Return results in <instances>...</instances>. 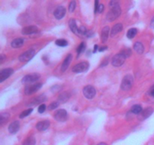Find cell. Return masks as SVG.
I'll use <instances>...</instances> for the list:
<instances>
[{"mask_svg": "<svg viewBox=\"0 0 154 145\" xmlns=\"http://www.w3.org/2000/svg\"><path fill=\"white\" fill-rule=\"evenodd\" d=\"M107 49V47L106 46H105V47H102V48H100V49L99 50V51H105V50H106Z\"/></svg>", "mask_w": 154, "mask_h": 145, "instance_id": "ab89813d", "label": "cell"}, {"mask_svg": "<svg viewBox=\"0 0 154 145\" xmlns=\"http://www.w3.org/2000/svg\"><path fill=\"white\" fill-rule=\"evenodd\" d=\"M20 129V122L19 121H14L13 122L9 125L8 126V131L11 134H16Z\"/></svg>", "mask_w": 154, "mask_h": 145, "instance_id": "5bb4252c", "label": "cell"}, {"mask_svg": "<svg viewBox=\"0 0 154 145\" xmlns=\"http://www.w3.org/2000/svg\"><path fill=\"white\" fill-rule=\"evenodd\" d=\"M103 10H104V5L103 4L99 5V8H98L97 12H99V13H102V12L103 11Z\"/></svg>", "mask_w": 154, "mask_h": 145, "instance_id": "d590c367", "label": "cell"}, {"mask_svg": "<svg viewBox=\"0 0 154 145\" xmlns=\"http://www.w3.org/2000/svg\"><path fill=\"white\" fill-rule=\"evenodd\" d=\"M75 8H76V2L75 1L71 2L70 4H69V10L70 12H73L75 11Z\"/></svg>", "mask_w": 154, "mask_h": 145, "instance_id": "d6a6232c", "label": "cell"}, {"mask_svg": "<svg viewBox=\"0 0 154 145\" xmlns=\"http://www.w3.org/2000/svg\"><path fill=\"white\" fill-rule=\"evenodd\" d=\"M35 142L34 137H29L23 142L22 145H35Z\"/></svg>", "mask_w": 154, "mask_h": 145, "instance_id": "d4e9b609", "label": "cell"}, {"mask_svg": "<svg viewBox=\"0 0 154 145\" xmlns=\"http://www.w3.org/2000/svg\"><path fill=\"white\" fill-rule=\"evenodd\" d=\"M123 30V25L122 24H117L112 27L111 30V36H114L115 35H117V33H119L120 32L122 31Z\"/></svg>", "mask_w": 154, "mask_h": 145, "instance_id": "ac0fdd59", "label": "cell"}, {"mask_svg": "<svg viewBox=\"0 0 154 145\" xmlns=\"http://www.w3.org/2000/svg\"><path fill=\"white\" fill-rule=\"evenodd\" d=\"M153 110L151 107H147V108L144 109V110L141 113V116H142L143 119H147V118H148L153 113Z\"/></svg>", "mask_w": 154, "mask_h": 145, "instance_id": "603a6c76", "label": "cell"}, {"mask_svg": "<svg viewBox=\"0 0 154 145\" xmlns=\"http://www.w3.org/2000/svg\"><path fill=\"white\" fill-rule=\"evenodd\" d=\"M10 117V115L8 113H2L0 115V125H3L5 122H7L8 119Z\"/></svg>", "mask_w": 154, "mask_h": 145, "instance_id": "cb8c5ba5", "label": "cell"}, {"mask_svg": "<svg viewBox=\"0 0 154 145\" xmlns=\"http://www.w3.org/2000/svg\"><path fill=\"white\" fill-rule=\"evenodd\" d=\"M99 8V1H95V13H96Z\"/></svg>", "mask_w": 154, "mask_h": 145, "instance_id": "8d00e7d4", "label": "cell"}, {"mask_svg": "<svg viewBox=\"0 0 154 145\" xmlns=\"http://www.w3.org/2000/svg\"><path fill=\"white\" fill-rule=\"evenodd\" d=\"M110 33V28L109 27H105L102 30V34H101V40L102 42H106L107 40L108 39V36H109Z\"/></svg>", "mask_w": 154, "mask_h": 145, "instance_id": "2e32d148", "label": "cell"}, {"mask_svg": "<svg viewBox=\"0 0 154 145\" xmlns=\"http://www.w3.org/2000/svg\"><path fill=\"white\" fill-rule=\"evenodd\" d=\"M38 31V29L35 26H28L22 30V34L23 35H31L33 33H35Z\"/></svg>", "mask_w": 154, "mask_h": 145, "instance_id": "7c38bea8", "label": "cell"}, {"mask_svg": "<svg viewBox=\"0 0 154 145\" xmlns=\"http://www.w3.org/2000/svg\"><path fill=\"white\" fill-rule=\"evenodd\" d=\"M14 69L11 68H5L0 71V82H3L13 74Z\"/></svg>", "mask_w": 154, "mask_h": 145, "instance_id": "9c48e42d", "label": "cell"}, {"mask_svg": "<svg viewBox=\"0 0 154 145\" xmlns=\"http://www.w3.org/2000/svg\"><path fill=\"white\" fill-rule=\"evenodd\" d=\"M131 111L132 113H135V114H139L140 113L142 112V107L141 105H138V104H135L131 109Z\"/></svg>", "mask_w": 154, "mask_h": 145, "instance_id": "484cf974", "label": "cell"}, {"mask_svg": "<svg viewBox=\"0 0 154 145\" xmlns=\"http://www.w3.org/2000/svg\"><path fill=\"white\" fill-rule=\"evenodd\" d=\"M137 33H138V30H137V29H135V28L130 29V30H129L127 33V37L129 38V39H132V38H134L135 36H136Z\"/></svg>", "mask_w": 154, "mask_h": 145, "instance_id": "4316f807", "label": "cell"}, {"mask_svg": "<svg viewBox=\"0 0 154 145\" xmlns=\"http://www.w3.org/2000/svg\"><path fill=\"white\" fill-rule=\"evenodd\" d=\"M150 27H151L152 28L154 29V17L152 18L151 21H150Z\"/></svg>", "mask_w": 154, "mask_h": 145, "instance_id": "f35d334b", "label": "cell"}, {"mask_svg": "<svg viewBox=\"0 0 154 145\" xmlns=\"http://www.w3.org/2000/svg\"><path fill=\"white\" fill-rule=\"evenodd\" d=\"M45 101H46V97H45V95H39V96H38V97H36V98L32 99L31 101H30L29 104L28 105L29 106L38 105V104H42V103L45 102Z\"/></svg>", "mask_w": 154, "mask_h": 145, "instance_id": "4fadbf2b", "label": "cell"}, {"mask_svg": "<svg viewBox=\"0 0 154 145\" xmlns=\"http://www.w3.org/2000/svg\"><path fill=\"white\" fill-rule=\"evenodd\" d=\"M150 95H151L152 97H153V98H154V85L153 86V87L151 88V89H150Z\"/></svg>", "mask_w": 154, "mask_h": 145, "instance_id": "74e56055", "label": "cell"}, {"mask_svg": "<svg viewBox=\"0 0 154 145\" xmlns=\"http://www.w3.org/2000/svg\"><path fill=\"white\" fill-rule=\"evenodd\" d=\"M96 91L95 88L90 85L85 86L83 89V94H84V97L87 99H93L96 95Z\"/></svg>", "mask_w": 154, "mask_h": 145, "instance_id": "277c9868", "label": "cell"}, {"mask_svg": "<svg viewBox=\"0 0 154 145\" xmlns=\"http://www.w3.org/2000/svg\"><path fill=\"white\" fill-rule=\"evenodd\" d=\"M126 57L122 54L121 52L119 53V54H117L116 55H114L113 57L112 60H111V63L114 66H116V67H119V66H122V65L124 63L125 60H126Z\"/></svg>", "mask_w": 154, "mask_h": 145, "instance_id": "3957f363", "label": "cell"}, {"mask_svg": "<svg viewBox=\"0 0 154 145\" xmlns=\"http://www.w3.org/2000/svg\"><path fill=\"white\" fill-rule=\"evenodd\" d=\"M4 57H3V54H1V63L3 62V60H4Z\"/></svg>", "mask_w": 154, "mask_h": 145, "instance_id": "b9f144b4", "label": "cell"}, {"mask_svg": "<svg viewBox=\"0 0 154 145\" xmlns=\"http://www.w3.org/2000/svg\"><path fill=\"white\" fill-rule=\"evenodd\" d=\"M134 83V78L132 75L125 76L121 83V89L123 91H129L132 87Z\"/></svg>", "mask_w": 154, "mask_h": 145, "instance_id": "7a4b0ae2", "label": "cell"}, {"mask_svg": "<svg viewBox=\"0 0 154 145\" xmlns=\"http://www.w3.org/2000/svg\"><path fill=\"white\" fill-rule=\"evenodd\" d=\"M133 48H134V50H135V51H136L138 54H143V52H144V45H143V44L140 42H135V45H134Z\"/></svg>", "mask_w": 154, "mask_h": 145, "instance_id": "44dd1931", "label": "cell"}, {"mask_svg": "<svg viewBox=\"0 0 154 145\" xmlns=\"http://www.w3.org/2000/svg\"><path fill=\"white\" fill-rule=\"evenodd\" d=\"M23 43H24L23 39H21V38H17V39H14V40L12 41L11 43V47H13V48H17L22 46V45H23Z\"/></svg>", "mask_w": 154, "mask_h": 145, "instance_id": "d6986e66", "label": "cell"}, {"mask_svg": "<svg viewBox=\"0 0 154 145\" xmlns=\"http://www.w3.org/2000/svg\"><path fill=\"white\" fill-rule=\"evenodd\" d=\"M98 145H108V144H107V143H104V142H102V143H99Z\"/></svg>", "mask_w": 154, "mask_h": 145, "instance_id": "7bdbcfd3", "label": "cell"}, {"mask_svg": "<svg viewBox=\"0 0 154 145\" xmlns=\"http://www.w3.org/2000/svg\"><path fill=\"white\" fill-rule=\"evenodd\" d=\"M35 51L33 49L28 50L25 51L23 54H21L19 57V60L21 62H28L29 60H31L35 56Z\"/></svg>", "mask_w": 154, "mask_h": 145, "instance_id": "ba28073f", "label": "cell"}, {"mask_svg": "<svg viewBox=\"0 0 154 145\" xmlns=\"http://www.w3.org/2000/svg\"><path fill=\"white\" fill-rule=\"evenodd\" d=\"M121 14V8L120 4L116 1L110 2V11L107 14L106 18L108 21H113L117 19Z\"/></svg>", "mask_w": 154, "mask_h": 145, "instance_id": "6da1fadb", "label": "cell"}, {"mask_svg": "<svg viewBox=\"0 0 154 145\" xmlns=\"http://www.w3.org/2000/svg\"><path fill=\"white\" fill-rule=\"evenodd\" d=\"M42 87V83H36L33 85H29L25 88V94L27 95H32L39 90Z\"/></svg>", "mask_w": 154, "mask_h": 145, "instance_id": "52a82bcc", "label": "cell"}, {"mask_svg": "<svg viewBox=\"0 0 154 145\" xmlns=\"http://www.w3.org/2000/svg\"><path fill=\"white\" fill-rule=\"evenodd\" d=\"M69 98H70V95L68 92H63V93L60 94V95L59 96L58 102L64 104L69 99Z\"/></svg>", "mask_w": 154, "mask_h": 145, "instance_id": "7402d4cb", "label": "cell"}, {"mask_svg": "<svg viewBox=\"0 0 154 145\" xmlns=\"http://www.w3.org/2000/svg\"><path fill=\"white\" fill-rule=\"evenodd\" d=\"M45 110H46V105H45V104H41V105L39 106L38 109V113H43L45 111Z\"/></svg>", "mask_w": 154, "mask_h": 145, "instance_id": "e575fe53", "label": "cell"}, {"mask_svg": "<svg viewBox=\"0 0 154 145\" xmlns=\"http://www.w3.org/2000/svg\"><path fill=\"white\" fill-rule=\"evenodd\" d=\"M49 126H50V122L48 120L40 121V122H38L37 124H36V128L40 131H45V130H47L48 128H49Z\"/></svg>", "mask_w": 154, "mask_h": 145, "instance_id": "9a60e30c", "label": "cell"}, {"mask_svg": "<svg viewBox=\"0 0 154 145\" xmlns=\"http://www.w3.org/2000/svg\"><path fill=\"white\" fill-rule=\"evenodd\" d=\"M40 79V75L38 73H32V74H29V75L25 76L23 78L22 82L23 83H32L36 82Z\"/></svg>", "mask_w": 154, "mask_h": 145, "instance_id": "30bf717a", "label": "cell"}, {"mask_svg": "<svg viewBox=\"0 0 154 145\" xmlns=\"http://www.w3.org/2000/svg\"><path fill=\"white\" fill-rule=\"evenodd\" d=\"M88 31L87 30L85 27H81L78 29V35H83V36H87Z\"/></svg>", "mask_w": 154, "mask_h": 145, "instance_id": "4dcf8cb0", "label": "cell"}, {"mask_svg": "<svg viewBox=\"0 0 154 145\" xmlns=\"http://www.w3.org/2000/svg\"><path fill=\"white\" fill-rule=\"evenodd\" d=\"M32 112V108H29V109H27V110H24V111H23L22 113H20V119H23V118L24 117H26V116H28L29 115H30V113Z\"/></svg>", "mask_w": 154, "mask_h": 145, "instance_id": "f546056e", "label": "cell"}, {"mask_svg": "<svg viewBox=\"0 0 154 145\" xmlns=\"http://www.w3.org/2000/svg\"><path fill=\"white\" fill-rule=\"evenodd\" d=\"M89 63L87 62H81L78 64L75 65L72 68V71L75 73H81V72H84L88 69Z\"/></svg>", "mask_w": 154, "mask_h": 145, "instance_id": "5b68a950", "label": "cell"}, {"mask_svg": "<svg viewBox=\"0 0 154 145\" xmlns=\"http://www.w3.org/2000/svg\"><path fill=\"white\" fill-rule=\"evenodd\" d=\"M54 118L58 122H66L68 119L67 111L66 110H63V109H60V110H57L55 114H54Z\"/></svg>", "mask_w": 154, "mask_h": 145, "instance_id": "8992f818", "label": "cell"}, {"mask_svg": "<svg viewBox=\"0 0 154 145\" xmlns=\"http://www.w3.org/2000/svg\"><path fill=\"white\" fill-rule=\"evenodd\" d=\"M58 106H59V102H52L51 104H50L49 107H48V109H49L50 110H54V109L57 108Z\"/></svg>", "mask_w": 154, "mask_h": 145, "instance_id": "836d02e7", "label": "cell"}, {"mask_svg": "<svg viewBox=\"0 0 154 145\" xmlns=\"http://www.w3.org/2000/svg\"><path fill=\"white\" fill-rule=\"evenodd\" d=\"M56 45L60 47H66V45H68V42L63 39H57V40L56 41Z\"/></svg>", "mask_w": 154, "mask_h": 145, "instance_id": "83f0119b", "label": "cell"}, {"mask_svg": "<svg viewBox=\"0 0 154 145\" xmlns=\"http://www.w3.org/2000/svg\"><path fill=\"white\" fill-rule=\"evenodd\" d=\"M69 26L70 27L72 32H73L75 34L78 35V27H77L76 21H75V19H71L70 21H69Z\"/></svg>", "mask_w": 154, "mask_h": 145, "instance_id": "ffe728a7", "label": "cell"}, {"mask_svg": "<svg viewBox=\"0 0 154 145\" xmlns=\"http://www.w3.org/2000/svg\"><path fill=\"white\" fill-rule=\"evenodd\" d=\"M97 48H98V45H95V46H94V51H93V52H96V51H97Z\"/></svg>", "mask_w": 154, "mask_h": 145, "instance_id": "60d3db41", "label": "cell"}, {"mask_svg": "<svg viewBox=\"0 0 154 145\" xmlns=\"http://www.w3.org/2000/svg\"><path fill=\"white\" fill-rule=\"evenodd\" d=\"M86 48V44L84 42H81L79 45V46L77 48V52H78V55H80L82 52H84Z\"/></svg>", "mask_w": 154, "mask_h": 145, "instance_id": "f1b7e54d", "label": "cell"}, {"mask_svg": "<svg viewBox=\"0 0 154 145\" xmlns=\"http://www.w3.org/2000/svg\"><path fill=\"white\" fill-rule=\"evenodd\" d=\"M72 60V54H69L67 55V57L65 58L64 61H63V64H62L61 69L63 72H65V71L68 69V67H69V64H70Z\"/></svg>", "mask_w": 154, "mask_h": 145, "instance_id": "e0dca14e", "label": "cell"}, {"mask_svg": "<svg viewBox=\"0 0 154 145\" xmlns=\"http://www.w3.org/2000/svg\"><path fill=\"white\" fill-rule=\"evenodd\" d=\"M121 53L125 56V57H128L131 55V54H132V51H131L130 48H126V49L123 50V51H121Z\"/></svg>", "mask_w": 154, "mask_h": 145, "instance_id": "1f68e13d", "label": "cell"}, {"mask_svg": "<svg viewBox=\"0 0 154 145\" xmlns=\"http://www.w3.org/2000/svg\"><path fill=\"white\" fill-rule=\"evenodd\" d=\"M66 13V9L65 8L64 6L59 5L58 7L55 9V11H54V15L57 20H61L64 18Z\"/></svg>", "mask_w": 154, "mask_h": 145, "instance_id": "8fae6325", "label": "cell"}]
</instances>
